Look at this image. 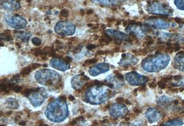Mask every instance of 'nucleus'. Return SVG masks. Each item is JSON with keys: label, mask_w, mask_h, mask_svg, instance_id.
Listing matches in <instances>:
<instances>
[{"label": "nucleus", "mask_w": 184, "mask_h": 126, "mask_svg": "<svg viewBox=\"0 0 184 126\" xmlns=\"http://www.w3.org/2000/svg\"><path fill=\"white\" fill-rule=\"evenodd\" d=\"M65 101L59 98L48 105L46 110V115L49 120L59 123L66 119L69 115V110Z\"/></svg>", "instance_id": "obj_1"}, {"label": "nucleus", "mask_w": 184, "mask_h": 126, "mask_svg": "<svg viewBox=\"0 0 184 126\" xmlns=\"http://www.w3.org/2000/svg\"><path fill=\"white\" fill-rule=\"evenodd\" d=\"M170 61L167 54H159L147 58L142 61V66L147 72H157L165 69Z\"/></svg>", "instance_id": "obj_2"}, {"label": "nucleus", "mask_w": 184, "mask_h": 126, "mask_svg": "<svg viewBox=\"0 0 184 126\" xmlns=\"http://www.w3.org/2000/svg\"><path fill=\"white\" fill-rule=\"evenodd\" d=\"M110 90L106 86H95L86 92L87 102L91 104L98 105L106 102L110 98Z\"/></svg>", "instance_id": "obj_3"}, {"label": "nucleus", "mask_w": 184, "mask_h": 126, "mask_svg": "<svg viewBox=\"0 0 184 126\" xmlns=\"http://www.w3.org/2000/svg\"><path fill=\"white\" fill-rule=\"evenodd\" d=\"M35 78L38 83L47 86L57 84L61 80L60 75L57 73L50 70H41L37 71L36 73Z\"/></svg>", "instance_id": "obj_4"}, {"label": "nucleus", "mask_w": 184, "mask_h": 126, "mask_svg": "<svg viewBox=\"0 0 184 126\" xmlns=\"http://www.w3.org/2000/svg\"><path fill=\"white\" fill-rule=\"evenodd\" d=\"M147 12L150 14L161 16H171L173 14V10L163 3L154 1L150 3L147 6Z\"/></svg>", "instance_id": "obj_5"}, {"label": "nucleus", "mask_w": 184, "mask_h": 126, "mask_svg": "<svg viewBox=\"0 0 184 126\" xmlns=\"http://www.w3.org/2000/svg\"><path fill=\"white\" fill-rule=\"evenodd\" d=\"M149 31L150 28H148L147 25L144 26V25L135 23L129 24L126 28L127 32L137 38H144Z\"/></svg>", "instance_id": "obj_6"}, {"label": "nucleus", "mask_w": 184, "mask_h": 126, "mask_svg": "<svg viewBox=\"0 0 184 126\" xmlns=\"http://www.w3.org/2000/svg\"><path fill=\"white\" fill-rule=\"evenodd\" d=\"M56 33L62 36H70L75 32V26L69 21H60L54 27Z\"/></svg>", "instance_id": "obj_7"}, {"label": "nucleus", "mask_w": 184, "mask_h": 126, "mask_svg": "<svg viewBox=\"0 0 184 126\" xmlns=\"http://www.w3.org/2000/svg\"><path fill=\"white\" fill-rule=\"evenodd\" d=\"M5 21L9 26L15 29H23L27 26V21L24 17L19 15H7Z\"/></svg>", "instance_id": "obj_8"}, {"label": "nucleus", "mask_w": 184, "mask_h": 126, "mask_svg": "<svg viewBox=\"0 0 184 126\" xmlns=\"http://www.w3.org/2000/svg\"><path fill=\"white\" fill-rule=\"evenodd\" d=\"M146 24L147 26L153 27L158 29H168L171 27L176 26L175 23L168 21L166 20L162 19H156V18H150L146 20Z\"/></svg>", "instance_id": "obj_9"}, {"label": "nucleus", "mask_w": 184, "mask_h": 126, "mask_svg": "<svg viewBox=\"0 0 184 126\" xmlns=\"http://www.w3.org/2000/svg\"><path fill=\"white\" fill-rule=\"evenodd\" d=\"M126 78L127 81L133 86L144 85L149 80V78L146 76L142 75L136 72H130V73H126Z\"/></svg>", "instance_id": "obj_10"}, {"label": "nucleus", "mask_w": 184, "mask_h": 126, "mask_svg": "<svg viewBox=\"0 0 184 126\" xmlns=\"http://www.w3.org/2000/svg\"><path fill=\"white\" fill-rule=\"evenodd\" d=\"M39 89H37L35 91L32 93L28 95V99L31 104L35 107L39 106L44 102L46 99V94H44V91H38Z\"/></svg>", "instance_id": "obj_11"}, {"label": "nucleus", "mask_w": 184, "mask_h": 126, "mask_svg": "<svg viewBox=\"0 0 184 126\" xmlns=\"http://www.w3.org/2000/svg\"><path fill=\"white\" fill-rule=\"evenodd\" d=\"M128 110L127 107L121 103H117V104L112 105L109 109L110 114L113 117L120 118L124 116L128 113Z\"/></svg>", "instance_id": "obj_12"}, {"label": "nucleus", "mask_w": 184, "mask_h": 126, "mask_svg": "<svg viewBox=\"0 0 184 126\" xmlns=\"http://www.w3.org/2000/svg\"><path fill=\"white\" fill-rule=\"evenodd\" d=\"M146 117L150 123L157 122L162 117V114L155 108H149L146 112Z\"/></svg>", "instance_id": "obj_13"}, {"label": "nucleus", "mask_w": 184, "mask_h": 126, "mask_svg": "<svg viewBox=\"0 0 184 126\" xmlns=\"http://www.w3.org/2000/svg\"><path fill=\"white\" fill-rule=\"evenodd\" d=\"M138 59L130 53H124L122 55V58L119 62V65L121 67H128L135 65L137 63Z\"/></svg>", "instance_id": "obj_14"}, {"label": "nucleus", "mask_w": 184, "mask_h": 126, "mask_svg": "<svg viewBox=\"0 0 184 126\" xmlns=\"http://www.w3.org/2000/svg\"><path fill=\"white\" fill-rule=\"evenodd\" d=\"M110 69V65L107 63H101V64L95 65L90 69V74L92 76H96L101 73H105Z\"/></svg>", "instance_id": "obj_15"}, {"label": "nucleus", "mask_w": 184, "mask_h": 126, "mask_svg": "<svg viewBox=\"0 0 184 126\" xmlns=\"http://www.w3.org/2000/svg\"><path fill=\"white\" fill-rule=\"evenodd\" d=\"M1 7L4 10L13 12L19 10L20 8V4L17 0H2Z\"/></svg>", "instance_id": "obj_16"}, {"label": "nucleus", "mask_w": 184, "mask_h": 126, "mask_svg": "<svg viewBox=\"0 0 184 126\" xmlns=\"http://www.w3.org/2000/svg\"><path fill=\"white\" fill-rule=\"evenodd\" d=\"M88 80H89V78L83 75V73L74 76V77L72 78L71 82L72 87H73L74 89L78 90L83 86H84L83 84H84Z\"/></svg>", "instance_id": "obj_17"}, {"label": "nucleus", "mask_w": 184, "mask_h": 126, "mask_svg": "<svg viewBox=\"0 0 184 126\" xmlns=\"http://www.w3.org/2000/svg\"><path fill=\"white\" fill-rule=\"evenodd\" d=\"M51 65L54 69H59L61 71H66L70 69V64L62 60L53 58L51 61Z\"/></svg>", "instance_id": "obj_18"}, {"label": "nucleus", "mask_w": 184, "mask_h": 126, "mask_svg": "<svg viewBox=\"0 0 184 126\" xmlns=\"http://www.w3.org/2000/svg\"><path fill=\"white\" fill-rule=\"evenodd\" d=\"M106 34L107 37L114 38L115 39L120 40V41H121V40H127L129 39V37L126 34L117 30H107L106 31Z\"/></svg>", "instance_id": "obj_19"}, {"label": "nucleus", "mask_w": 184, "mask_h": 126, "mask_svg": "<svg viewBox=\"0 0 184 126\" xmlns=\"http://www.w3.org/2000/svg\"><path fill=\"white\" fill-rule=\"evenodd\" d=\"M174 67L178 70L184 71V52H179L174 59Z\"/></svg>", "instance_id": "obj_20"}, {"label": "nucleus", "mask_w": 184, "mask_h": 126, "mask_svg": "<svg viewBox=\"0 0 184 126\" xmlns=\"http://www.w3.org/2000/svg\"><path fill=\"white\" fill-rule=\"evenodd\" d=\"M93 3L106 6H114L119 4V0H91Z\"/></svg>", "instance_id": "obj_21"}, {"label": "nucleus", "mask_w": 184, "mask_h": 126, "mask_svg": "<svg viewBox=\"0 0 184 126\" xmlns=\"http://www.w3.org/2000/svg\"><path fill=\"white\" fill-rule=\"evenodd\" d=\"M5 105L7 108L17 109L19 108V104L17 101L15 100V99L8 98L5 101Z\"/></svg>", "instance_id": "obj_22"}, {"label": "nucleus", "mask_w": 184, "mask_h": 126, "mask_svg": "<svg viewBox=\"0 0 184 126\" xmlns=\"http://www.w3.org/2000/svg\"><path fill=\"white\" fill-rule=\"evenodd\" d=\"M183 122L180 119H174L170 120L167 122L163 123L159 126H181L183 125Z\"/></svg>", "instance_id": "obj_23"}, {"label": "nucleus", "mask_w": 184, "mask_h": 126, "mask_svg": "<svg viewBox=\"0 0 184 126\" xmlns=\"http://www.w3.org/2000/svg\"><path fill=\"white\" fill-rule=\"evenodd\" d=\"M16 37L18 39L22 40L23 42H27L31 37V34L29 32H15Z\"/></svg>", "instance_id": "obj_24"}, {"label": "nucleus", "mask_w": 184, "mask_h": 126, "mask_svg": "<svg viewBox=\"0 0 184 126\" xmlns=\"http://www.w3.org/2000/svg\"><path fill=\"white\" fill-rule=\"evenodd\" d=\"M171 102V99L166 96H162L157 100V103L160 105H165Z\"/></svg>", "instance_id": "obj_25"}, {"label": "nucleus", "mask_w": 184, "mask_h": 126, "mask_svg": "<svg viewBox=\"0 0 184 126\" xmlns=\"http://www.w3.org/2000/svg\"><path fill=\"white\" fill-rule=\"evenodd\" d=\"M174 4L179 10H184V0H174Z\"/></svg>", "instance_id": "obj_26"}, {"label": "nucleus", "mask_w": 184, "mask_h": 126, "mask_svg": "<svg viewBox=\"0 0 184 126\" xmlns=\"http://www.w3.org/2000/svg\"><path fill=\"white\" fill-rule=\"evenodd\" d=\"M31 70H32V68H31V67H25V68H24L23 69H22V71H21V75L22 76L28 75V74L31 72Z\"/></svg>", "instance_id": "obj_27"}, {"label": "nucleus", "mask_w": 184, "mask_h": 126, "mask_svg": "<svg viewBox=\"0 0 184 126\" xmlns=\"http://www.w3.org/2000/svg\"><path fill=\"white\" fill-rule=\"evenodd\" d=\"M110 39H109V37L106 36L105 38H101V39L99 40V42L101 45H108L109 42H110Z\"/></svg>", "instance_id": "obj_28"}, {"label": "nucleus", "mask_w": 184, "mask_h": 126, "mask_svg": "<svg viewBox=\"0 0 184 126\" xmlns=\"http://www.w3.org/2000/svg\"><path fill=\"white\" fill-rule=\"evenodd\" d=\"M32 41H33V43L36 46H39L42 44V40L39 39H38V38H34V39L32 40Z\"/></svg>", "instance_id": "obj_29"}, {"label": "nucleus", "mask_w": 184, "mask_h": 126, "mask_svg": "<svg viewBox=\"0 0 184 126\" xmlns=\"http://www.w3.org/2000/svg\"><path fill=\"white\" fill-rule=\"evenodd\" d=\"M97 61V58H92V59L86 60L85 63L86 64H94V63H96Z\"/></svg>", "instance_id": "obj_30"}, {"label": "nucleus", "mask_w": 184, "mask_h": 126, "mask_svg": "<svg viewBox=\"0 0 184 126\" xmlns=\"http://www.w3.org/2000/svg\"><path fill=\"white\" fill-rule=\"evenodd\" d=\"M61 15L63 17H67L69 16V11L66 10H61Z\"/></svg>", "instance_id": "obj_31"}, {"label": "nucleus", "mask_w": 184, "mask_h": 126, "mask_svg": "<svg viewBox=\"0 0 184 126\" xmlns=\"http://www.w3.org/2000/svg\"><path fill=\"white\" fill-rule=\"evenodd\" d=\"M22 87L18 86V85H15L14 89H13V91H14L15 92H16V93H19V92H20L22 91Z\"/></svg>", "instance_id": "obj_32"}, {"label": "nucleus", "mask_w": 184, "mask_h": 126, "mask_svg": "<svg viewBox=\"0 0 184 126\" xmlns=\"http://www.w3.org/2000/svg\"><path fill=\"white\" fill-rule=\"evenodd\" d=\"M82 49V45H79L78 47H75L73 49V51L74 53H79V51H81V49Z\"/></svg>", "instance_id": "obj_33"}, {"label": "nucleus", "mask_w": 184, "mask_h": 126, "mask_svg": "<svg viewBox=\"0 0 184 126\" xmlns=\"http://www.w3.org/2000/svg\"><path fill=\"white\" fill-rule=\"evenodd\" d=\"M41 66L40 65V64H39V63H33V64L31 65V68H32V69H37V68H39V67Z\"/></svg>", "instance_id": "obj_34"}, {"label": "nucleus", "mask_w": 184, "mask_h": 126, "mask_svg": "<svg viewBox=\"0 0 184 126\" xmlns=\"http://www.w3.org/2000/svg\"><path fill=\"white\" fill-rule=\"evenodd\" d=\"M96 47V45H89L87 46V49L88 50H91V49H94Z\"/></svg>", "instance_id": "obj_35"}, {"label": "nucleus", "mask_w": 184, "mask_h": 126, "mask_svg": "<svg viewBox=\"0 0 184 126\" xmlns=\"http://www.w3.org/2000/svg\"><path fill=\"white\" fill-rule=\"evenodd\" d=\"M150 88H155L156 86V83L155 82H152V83H150Z\"/></svg>", "instance_id": "obj_36"}, {"label": "nucleus", "mask_w": 184, "mask_h": 126, "mask_svg": "<svg viewBox=\"0 0 184 126\" xmlns=\"http://www.w3.org/2000/svg\"><path fill=\"white\" fill-rule=\"evenodd\" d=\"M124 101V99L123 97H119L117 99V102H123Z\"/></svg>", "instance_id": "obj_37"}, {"label": "nucleus", "mask_w": 184, "mask_h": 126, "mask_svg": "<svg viewBox=\"0 0 184 126\" xmlns=\"http://www.w3.org/2000/svg\"><path fill=\"white\" fill-rule=\"evenodd\" d=\"M104 53H105V51H97V53L96 55H101V54H104Z\"/></svg>", "instance_id": "obj_38"}, {"label": "nucleus", "mask_w": 184, "mask_h": 126, "mask_svg": "<svg viewBox=\"0 0 184 126\" xmlns=\"http://www.w3.org/2000/svg\"><path fill=\"white\" fill-rule=\"evenodd\" d=\"M69 100H70V101H74V96H72V95H69Z\"/></svg>", "instance_id": "obj_39"}, {"label": "nucleus", "mask_w": 184, "mask_h": 126, "mask_svg": "<svg viewBox=\"0 0 184 126\" xmlns=\"http://www.w3.org/2000/svg\"><path fill=\"white\" fill-rule=\"evenodd\" d=\"M11 114H12V112H8L7 113H6V115H10Z\"/></svg>", "instance_id": "obj_40"}, {"label": "nucleus", "mask_w": 184, "mask_h": 126, "mask_svg": "<svg viewBox=\"0 0 184 126\" xmlns=\"http://www.w3.org/2000/svg\"><path fill=\"white\" fill-rule=\"evenodd\" d=\"M90 13H92V10H89V11H88V14L90 15Z\"/></svg>", "instance_id": "obj_41"}, {"label": "nucleus", "mask_w": 184, "mask_h": 126, "mask_svg": "<svg viewBox=\"0 0 184 126\" xmlns=\"http://www.w3.org/2000/svg\"><path fill=\"white\" fill-rule=\"evenodd\" d=\"M119 1H124V0H119Z\"/></svg>", "instance_id": "obj_42"}]
</instances>
